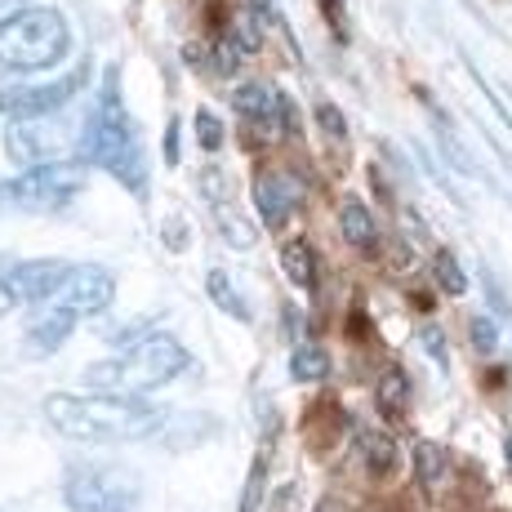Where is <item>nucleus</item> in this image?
<instances>
[{
	"mask_svg": "<svg viewBox=\"0 0 512 512\" xmlns=\"http://www.w3.org/2000/svg\"><path fill=\"white\" fill-rule=\"evenodd\" d=\"M76 161L94 165V170H107L121 187H130L139 201L147 196L143 134H139V121L130 116V107H125V98H121V72H116V67L103 72V85H98L94 107H90V116H85Z\"/></svg>",
	"mask_w": 512,
	"mask_h": 512,
	"instance_id": "1",
	"label": "nucleus"
},
{
	"mask_svg": "<svg viewBox=\"0 0 512 512\" xmlns=\"http://www.w3.org/2000/svg\"><path fill=\"white\" fill-rule=\"evenodd\" d=\"M45 419L72 441L116 446V441H143L165 423V410L147 406L143 397H116V392H54L45 397Z\"/></svg>",
	"mask_w": 512,
	"mask_h": 512,
	"instance_id": "2",
	"label": "nucleus"
},
{
	"mask_svg": "<svg viewBox=\"0 0 512 512\" xmlns=\"http://www.w3.org/2000/svg\"><path fill=\"white\" fill-rule=\"evenodd\" d=\"M192 366V352L183 348L174 334L165 330H143L134 334V343H125L112 361H98L85 370V379L98 392H116V397H143V392L161 388V383L179 379Z\"/></svg>",
	"mask_w": 512,
	"mask_h": 512,
	"instance_id": "3",
	"label": "nucleus"
},
{
	"mask_svg": "<svg viewBox=\"0 0 512 512\" xmlns=\"http://www.w3.org/2000/svg\"><path fill=\"white\" fill-rule=\"evenodd\" d=\"M67 49H72V27L58 9L27 5L0 23V72L9 76L49 72L67 58Z\"/></svg>",
	"mask_w": 512,
	"mask_h": 512,
	"instance_id": "4",
	"label": "nucleus"
},
{
	"mask_svg": "<svg viewBox=\"0 0 512 512\" xmlns=\"http://www.w3.org/2000/svg\"><path fill=\"white\" fill-rule=\"evenodd\" d=\"M85 183H90V165L54 161V165L23 170L18 179H5L0 183V201L14 205V210H27V214H58L85 192Z\"/></svg>",
	"mask_w": 512,
	"mask_h": 512,
	"instance_id": "5",
	"label": "nucleus"
},
{
	"mask_svg": "<svg viewBox=\"0 0 512 512\" xmlns=\"http://www.w3.org/2000/svg\"><path fill=\"white\" fill-rule=\"evenodd\" d=\"M63 504L72 512H134L139 477L112 464H72L63 477Z\"/></svg>",
	"mask_w": 512,
	"mask_h": 512,
	"instance_id": "6",
	"label": "nucleus"
},
{
	"mask_svg": "<svg viewBox=\"0 0 512 512\" xmlns=\"http://www.w3.org/2000/svg\"><path fill=\"white\" fill-rule=\"evenodd\" d=\"M81 147V130H63V125H54L49 116H32V121H9L5 130V152L14 165H23V170H36V165H54L58 156Z\"/></svg>",
	"mask_w": 512,
	"mask_h": 512,
	"instance_id": "7",
	"label": "nucleus"
},
{
	"mask_svg": "<svg viewBox=\"0 0 512 512\" xmlns=\"http://www.w3.org/2000/svg\"><path fill=\"white\" fill-rule=\"evenodd\" d=\"M72 272H76V263H67V259H27V263H9L5 277H9L14 299L36 312V308L54 303L58 294L67 290Z\"/></svg>",
	"mask_w": 512,
	"mask_h": 512,
	"instance_id": "8",
	"label": "nucleus"
},
{
	"mask_svg": "<svg viewBox=\"0 0 512 512\" xmlns=\"http://www.w3.org/2000/svg\"><path fill=\"white\" fill-rule=\"evenodd\" d=\"M81 85H85V67H76V72H67L63 81H49V85H9V90H0V112H5L9 121L54 116Z\"/></svg>",
	"mask_w": 512,
	"mask_h": 512,
	"instance_id": "9",
	"label": "nucleus"
},
{
	"mask_svg": "<svg viewBox=\"0 0 512 512\" xmlns=\"http://www.w3.org/2000/svg\"><path fill=\"white\" fill-rule=\"evenodd\" d=\"M254 201H259V219L277 232V228H285V219L299 210L303 183L294 179L290 170H263L259 179H254Z\"/></svg>",
	"mask_w": 512,
	"mask_h": 512,
	"instance_id": "10",
	"label": "nucleus"
},
{
	"mask_svg": "<svg viewBox=\"0 0 512 512\" xmlns=\"http://www.w3.org/2000/svg\"><path fill=\"white\" fill-rule=\"evenodd\" d=\"M58 299H63L81 321H90V317H98V312L112 308V299H116V277H112L107 268H76L72 281H67V290L58 294Z\"/></svg>",
	"mask_w": 512,
	"mask_h": 512,
	"instance_id": "11",
	"label": "nucleus"
},
{
	"mask_svg": "<svg viewBox=\"0 0 512 512\" xmlns=\"http://www.w3.org/2000/svg\"><path fill=\"white\" fill-rule=\"evenodd\" d=\"M76 326H81V317H76L63 299L45 303V308L32 312V326H27V352H32V357H54V352L72 339Z\"/></svg>",
	"mask_w": 512,
	"mask_h": 512,
	"instance_id": "12",
	"label": "nucleus"
},
{
	"mask_svg": "<svg viewBox=\"0 0 512 512\" xmlns=\"http://www.w3.org/2000/svg\"><path fill=\"white\" fill-rule=\"evenodd\" d=\"M232 112L245 116V121L254 125H285V130H294V107L285 103L277 90H268V85H236L232 90Z\"/></svg>",
	"mask_w": 512,
	"mask_h": 512,
	"instance_id": "13",
	"label": "nucleus"
},
{
	"mask_svg": "<svg viewBox=\"0 0 512 512\" xmlns=\"http://www.w3.org/2000/svg\"><path fill=\"white\" fill-rule=\"evenodd\" d=\"M210 214H214V228L223 232V241L232 245V250H254V241H259V232H254V223L245 219L241 210L228 201V196H219V201H210Z\"/></svg>",
	"mask_w": 512,
	"mask_h": 512,
	"instance_id": "14",
	"label": "nucleus"
},
{
	"mask_svg": "<svg viewBox=\"0 0 512 512\" xmlns=\"http://www.w3.org/2000/svg\"><path fill=\"white\" fill-rule=\"evenodd\" d=\"M339 228H343V236H348V245H357V250H366V254H374L379 250V223H374V214L366 210L361 201H348L339 210Z\"/></svg>",
	"mask_w": 512,
	"mask_h": 512,
	"instance_id": "15",
	"label": "nucleus"
},
{
	"mask_svg": "<svg viewBox=\"0 0 512 512\" xmlns=\"http://www.w3.org/2000/svg\"><path fill=\"white\" fill-rule=\"evenodd\" d=\"M357 455H361V464H366L370 477H388V472L397 468V441L379 428H366L357 437Z\"/></svg>",
	"mask_w": 512,
	"mask_h": 512,
	"instance_id": "16",
	"label": "nucleus"
},
{
	"mask_svg": "<svg viewBox=\"0 0 512 512\" xmlns=\"http://www.w3.org/2000/svg\"><path fill=\"white\" fill-rule=\"evenodd\" d=\"M281 272L290 277V285L312 290V285H317V250H312L308 241H290L281 250Z\"/></svg>",
	"mask_w": 512,
	"mask_h": 512,
	"instance_id": "17",
	"label": "nucleus"
},
{
	"mask_svg": "<svg viewBox=\"0 0 512 512\" xmlns=\"http://www.w3.org/2000/svg\"><path fill=\"white\" fill-rule=\"evenodd\" d=\"M290 379H299V383L330 379V352L321 348V343H299V348L290 352Z\"/></svg>",
	"mask_w": 512,
	"mask_h": 512,
	"instance_id": "18",
	"label": "nucleus"
},
{
	"mask_svg": "<svg viewBox=\"0 0 512 512\" xmlns=\"http://www.w3.org/2000/svg\"><path fill=\"white\" fill-rule=\"evenodd\" d=\"M432 121H437V143H441V156H446V161L455 165L459 174H481L477 156L468 152V147H464V139H459V134H455V125H450L446 116L437 112V107H432Z\"/></svg>",
	"mask_w": 512,
	"mask_h": 512,
	"instance_id": "19",
	"label": "nucleus"
},
{
	"mask_svg": "<svg viewBox=\"0 0 512 512\" xmlns=\"http://www.w3.org/2000/svg\"><path fill=\"white\" fill-rule=\"evenodd\" d=\"M205 294L214 299V308H223L228 317L236 321H250V308H245V294L232 285V277L223 268H210V277H205Z\"/></svg>",
	"mask_w": 512,
	"mask_h": 512,
	"instance_id": "20",
	"label": "nucleus"
},
{
	"mask_svg": "<svg viewBox=\"0 0 512 512\" xmlns=\"http://www.w3.org/2000/svg\"><path fill=\"white\" fill-rule=\"evenodd\" d=\"M406 406H410V379H406V370L392 366L379 379V410L388 419H401V415H406Z\"/></svg>",
	"mask_w": 512,
	"mask_h": 512,
	"instance_id": "21",
	"label": "nucleus"
},
{
	"mask_svg": "<svg viewBox=\"0 0 512 512\" xmlns=\"http://www.w3.org/2000/svg\"><path fill=\"white\" fill-rule=\"evenodd\" d=\"M410 459H415V472H419V481L423 486H437L441 481V472H446V464H450V455L437 446V441H415V450H410Z\"/></svg>",
	"mask_w": 512,
	"mask_h": 512,
	"instance_id": "22",
	"label": "nucleus"
},
{
	"mask_svg": "<svg viewBox=\"0 0 512 512\" xmlns=\"http://www.w3.org/2000/svg\"><path fill=\"white\" fill-rule=\"evenodd\" d=\"M228 41L241 49V54H259V49H263V32H259V18H254V9H236Z\"/></svg>",
	"mask_w": 512,
	"mask_h": 512,
	"instance_id": "23",
	"label": "nucleus"
},
{
	"mask_svg": "<svg viewBox=\"0 0 512 512\" xmlns=\"http://www.w3.org/2000/svg\"><path fill=\"white\" fill-rule=\"evenodd\" d=\"M432 281H437V285H441V290H446V294H455V299H459V294L468 290V277H464V268H459V259H455V254H446V250H441L437 259H432Z\"/></svg>",
	"mask_w": 512,
	"mask_h": 512,
	"instance_id": "24",
	"label": "nucleus"
},
{
	"mask_svg": "<svg viewBox=\"0 0 512 512\" xmlns=\"http://www.w3.org/2000/svg\"><path fill=\"white\" fill-rule=\"evenodd\" d=\"M192 125H196V143H201V152H219V147L228 143V134H223V121L210 112V107H201Z\"/></svg>",
	"mask_w": 512,
	"mask_h": 512,
	"instance_id": "25",
	"label": "nucleus"
},
{
	"mask_svg": "<svg viewBox=\"0 0 512 512\" xmlns=\"http://www.w3.org/2000/svg\"><path fill=\"white\" fill-rule=\"evenodd\" d=\"M468 339H472V348H477L481 357L499 352V326H495L490 317H472V321H468Z\"/></svg>",
	"mask_w": 512,
	"mask_h": 512,
	"instance_id": "26",
	"label": "nucleus"
},
{
	"mask_svg": "<svg viewBox=\"0 0 512 512\" xmlns=\"http://www.w3.org/2000/svg\"><path fill=\"white\" fill-rule=\"evenodd\" d=\"M419 343H423V352H428L441 370H450V348H446V334H441V326H423Z\"/></svg>",
	"mask_w": 512,
	"mask_h": 512,
	"instance_id": "27",
	"label": "nucleus"
},
{
	"mask_svg": "<svg viewBox=\"0 0 512 512\" xmlns=\"http://www.w3.org/2000/svg\"><path fill=\"white\" fill-rule=\"evenodd\" d=\"M317 125L330 139H348V121H343V112L334 103H317Z\"/></svg>",
	"mask_w": 512,
	"mask_h": 512,
	"instance_id": "28",
	"label": "nucleus"
},
{
	"mask_svg": "<svg viewBox=\"0 0 512 512\" xmlns=\"http://www.w3.org/2000/svg\"><path fill=\"white\" fill-rule=\"evenodd\" d=\"M481 285H486V294H490V308H495L499 317H508V321H512V303H508V294L499 290V281L490 277V268H481Z\"/></svg>",
	"mask_w": 512,
	"mask_h": 512,
	"instance_id": "29",
	"label": "nucleus"
},
{
	"mask_svg": "<svg viewBox=\"0 0 512 512\" xmlns=\"http://www.w3.org/2000/svg\"><path fill=\"white\" fill-rule=\"evenodd\" d=\"M214 54H219V63H214V67H219L223 76H228V72H236V63H241V49H236L232 41H223L219 49H214Z\"/></svg>",
	"mask_w": 512,
	"mask_h": 512,
	"instance_id": "30",
	"label": "nucleus"
},
{
	"mask_svg": "<svg viewBox=\"0 0 512 512\" xmlns=\"http://www.w3.org/2000/svg\"><path fill=\"white\" fill-rule=\"evenodd\" d=\"M18 308V299H14V290H9V277H5V268H0V317H9V312Z\"/></svg>",
	"mask_w": 512,
	"mask_h": 512,
	"instance_id": "31",
	"label": "nucleus"
},
{
	"mask_svg": "<svg viewBox=\"0 0 512 512\" xmlns=\"http://www.w3.org/2000/svg\"><path fill=\"white\" fill-rule=\"evenodd\" d=\"M259 486H263V464H254V472H250V490H245V512H254V499H259Z\"/></svg>",
	"mask_w": 512,
	"mask_h": 512,
	"instance_id": "32",
	"label": "nucleus"
},
{
	"mask_svg": "<svg viewBox=\"0 0 512 512\" xmlns=\"http://www.w3.org/2000/svg\"><path fill=\"white\" fill-rule=\"evenodd\" d=\"M170 250H187V228H183V219H170Z\"/></svg>",
	"mask_w": 512,
	"mask_h": 512,
	"instance_id": "33",
	"label": "nucleus"
},
{
	"mask_svg": "<svg viewBox=\"0 0 512 512\" xmlns=\"http://www.w3.org/2000/svg\"><path fill=\"white\" fill-rule=\"evenodd\" d=\"M504 455H508V464H512V437L504 441Z\"/></svg>",
	"mask_w": 512,
	"mask_h": 512,
	"instance_id": "34",
	"label": "nucleus"
}]
</instances>
